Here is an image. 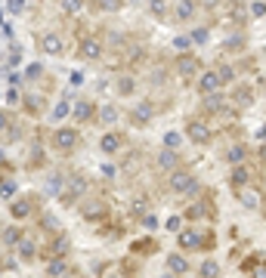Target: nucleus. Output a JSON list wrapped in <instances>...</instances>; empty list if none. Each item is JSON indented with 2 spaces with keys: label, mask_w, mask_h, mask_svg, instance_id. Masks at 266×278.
Listing matches in <instances>:
<instances>
[{
  "label": "nucleus",
  "mask_w": 266,
  "mask_h": 278,
  "mask_svg": "<svg viewBox=\"0 0 266 278\" xmlns=\"http://www.w3.org/2000/svg\"><path fill=\"white\" fill-rule=\"evenodd\" d=\"M41 50H44V53H50V56H59V53H62V37H59V34H53V31L41 34Z\"/></svg>",
  "instance_id": "obj_8"
},
{
  "label": "nucleus",
  "mask_w": 266,
  "mask_h": 278,
  "mask_svg": "<svg viewBox=\"0 0 266 278\" xmlns=\"http://www.w3.org/2000/svg\"><path fill=\"white\" fill-rule=\"evenodd\" d=\"M34 207H38V198H34V195H19V198H16L13 201V216L16 219H25L28 213H34Z\"/></svg>",
  "instance_id": "obj_4"
},
{
  "label": "nucleus",
  "mask_w": 266,
  "mask_h": 278,
  "mask_svg": "<svg viewBox=\"0 0 266 278\" xmlns=\"http://www.w3.org/2000/svg\"><path fill=\"white\" fill-rule=\"evenodd\" d=\"M13 121H10V115H4V111H0V130H7Z\"/></svg>",
  "instance_id": "obj_53"
},
{
  "label": "nucleus",
  "mask_w": 266,
  "mask_h": 278,
  "mask_svg": "<svg viewBox=\"0 0 266 278\" xmlns=\"http://www.w3.org/2000/svg\"><path fill=\"white\" fill-rule=\"evenodd\" d=\"M102 176H105V179H112V176H115V167H112V164H105V167H102Z\"/></svg>",
  "instance_id": "obj_52"
},
{
  "label": "nucleus",
  "mask_w": 266,
  "mask_h": 278,
  "mask_svg": "<svg viewBox=\"0 0 266 278\" xmlns=\"http://www.w3.org/2000/svg\"><path fill=\"white\" fill-rule=\"evenodd\" d=\"M251 99H254V96H251V90H247V87H241V90L235 93V102H238V105H247Z\"/></svg>",
  "instance_id": "obj_35"
},
{
  "label": "nucleus",
  "mask_w": 266,
  "mask_h": 278,
  "mask_svg": "<svg viewBox=\"0 0 266 278\" xmlns=\"http://www.w3.org/2000/svg\"><path fill=\"white\" fill-rule=\"evenodd\" d=\"M62 10H65V13H81V4H78V0H65Z\"/></svg>",
  "instance_id": "obj_44"
},
{
  "label": "nucleus",
  "mask_w": 266,
  "mask_h": 278,
  "mask_svg": "<svg viewBox=\"0 0 266 278\" xmlns=\"http://www.w3.org/2000/svg\"><path fill=\"white\" fill-rule=\"evenodd\" d=\"M167 229L180 235V232H183V219H180V216H170V219H167Z\"/></svg>",
  "instance_id": "obj_38"
},
{
  "label": "nucleus",
  "mask_w": 266,
  "mask_h": 278,
  "mask_svg": "<svg viewBox=\"0 0 266 278\" xmlns=\"http://www.w3.org/2000/svg\"><path fill=\"white\" fill-rule=\"evenodd\" d=\"M241 47H244V37H229L223 44V50H241Z\"/></svg>",
  "instance_id": "obj_37"
},
{
  "label": "nucleus",
  "mask_w": 266,
  "mask_h": 278,
  "mask_svg": "<svg viewBox=\"0 0 266 278\" xmlns=\"http://www.w3.org/2000/svg\"><path fill=\"white\" fill-rule=\"evenodd\" d=\"M99 118H102V124H115V121H118V108H115V105H105V108L99 111Z\"/></svg>",
  "instance_id": "obj_28"
},
{
  "label": "nucleus",
  "mask_w": 266,
  "mask_h": 278,
  "mask_svg": "<svg viewBox=\"0 0 266 278\" xmlns=\"http://www.w3.org/2000/svg\"><path fill=\"white\" fill-rule=\"evenodd\" d=\"M189 41H192V37L180 34V37H173V47H176V50H186V47H189Z\"/></svg>",
  "instance_id": "obj_43"
},
{
  "label": "nucleus",
  "mask_w": 266,
  "mask_h": 278,
  "mask_svg": "<svg viewBox=\"0 0 266 278\" xmlns=\"http://www.w3.org/2000/svg\"><path fill=\"white\" fill-rule=\"evenodd\" d=\"M41 74H44V65H38V62H34V65H28V68H25V78H28V81H38Z\"/></svg>",
  "instance_id": "obj_32"
},
{
  "label": "nucleus",
  "mask_w": 266,
  "mask_h": 278,
  "mask_svg": "<svg viewBox=\"0 0 266 278\" xmlns=\"http://www.w3.org/2000/svg\"><path fill=\"white\" fill-rule=\"evenodd\" d=\"M90 115H93V105L90 102H78L75 105V121H87Z\"/></svg>",
  "instance_id": "obj_26"
},
{
  "label": "nucleus",
  "mask_w": 266,
  "mask_h": 278,
  "mask_svg": "<svg viewBox=\"0 0 266 278\" xmlns=\"http://www.w3.org/2000/svg\"><path fill=\"white\" fill-rule=\"evenodd\" d=\"M78 53L84 56V59H99V56H102V44L96 41V37H84L81 47H78Z\"/></svg>",
  "instance_id": "obj_7"
},
{
  "label": "nucleus",
  "mask_w": 266,
  "mask_h": 278,
  "mask_svg": "<svg viewBox=\"0 0 266 278\" xmlns=\"http://www.w3.org/2000/svg\"><path fill=\"white\" fill-rule=\"evenodd\" d=\"M16 250H19V256H22V259H34V253H38V247H34V241H31V238H22Z\"/></svg>",
  "instance_id": "obj_20"
},
{
  "label": "nucleus",
  "mask_w": 266,
  "mask_h": 278,
  "mask_svg": "<svg viewBox=\"0 0 266 278\" xmlns=\"http://www.w3.org/2000/svg\"><path fill=\"white\" fill-rule=\"evenodd\" d=\"M22 238H25V235H22V229H19V226H10V229L4 232V244H7V247H19V241H22Z\"/></svg>",
  "instance_id": "obj_18"
},
{
  "label": "nucleus",
  "mask_w": 266,
  "mask_h": 278,
  "mask_svg": "<svg viewBox=\"0 0 266 278\" xmlns=\"http://www.w3.org/2000/svg\"><path fill=\"white\" fill-rule=\"evenodd\" d=\"M84 189H87V182H84L81 176H68L65 185H62V192H59V201H62V204H72Z\"/></svg>",
  "instance_id": "obj_2"
},
{
  "label": "nucleus",
  "mask_w": 266,
  "mask_h": 278,
  "mask_svg": "<svg viewBox=\"0 0 266 278\" xmlns=\"http://www.w3.org/2000/svg\"><path fill=\"white\" fill-rule=\"evenodd\" d=\"M195 10H198V7H195L192 0H186V4H176L173 19H176V22H186V19H192V16H195Z\"/></svg>",
  "instance_id": "obj_14"
},
{
  "label": "nucleus",
  "mask_w": 266,
  "mask_h": 278,
  "mask_svg": "<svg viewBox=\"0 0 266 278\" xmlns=\"http://www.w3.org/2000/svg\"><path fill=\"white\" fill-rule=\"evenodd\" d=\"M143 226H146V229H155V226H158V219H155V213H146V216H143Z\"/></svg>",
  "instance_id": "obj_46"
},
{
  "label": "nucleus",
  "mask_w": 266,
  "mask_h": 278,
  "mask_svg": "<svg viewBox=\"0 0 266 278\" xmlns=\"http://www.w3.org/2000/svg\"><path fill=\"white\" fill-rule=\"evenodd\" d=\"M220 108H223V96H217V93L204 96V111H220Z\"/></svg>",
  "instance_id": "obj_29"
},
{
  "label": "nucleus",
  "mask_w": 266,
  "mask_h": 278,
  "mask_svg": "<svg viewBox=\"0 0 266 278\" xmlns=\"http://www.w3.org/2000/svg\"><path fill=\"white\" fill-rule=\"evenodd\" d=\"M50 275H53V278H65V275H68V263H65L62 256H59V259H50Z\"/></svg>",
  "instance_id": "obj_22"
},
{
  "label": "nucleus",
  "mask_w": 266,
  "mask_h": 278,
  "mask_svg": "<svg viewBox=\"0 0 266 278\" xmlns=\"http://www.w3.org/2000/svg\"><path fill=\"white\" fill-rule=\"evenodd\" d=\"M176 241H180V247H183V250L201 247V229H183L180 235H176Z\"/></svg>",
  "instance_id": "obj_6"
},
{
  "label": "nucleus",
  "mask_w": 266,
  "mask_h": 278,
  "mask_svg": "<svg viewBox=\"0 0 266 278\" xmlns=\"http://www.w3.org/2000/svg\"><path fill=\"white\" fill-rule=\"evenodd\" d=\"M247 179H251V173H247L244 167H235V170H232V185H235V189H244Z\"/></svg>",
  "instance_id": "obj_24"
},
{
  "label": "nucleus",
  "mask_w": 266,
  "mask_h": 278,
  "mask_svg": "<svg viewBox=\"0 0 266 278\" xmlns=\"http://www.w3.org/2000/svg\"><path fill=\"white\" fill-rule=\"evenodd\" d=\"M25 102H31V105H28L31 111H41V102H44V99H41V96H28Z\"/></svg>",
  "instance_id": "obj_45"
},
{
  "label": "nucleus",
  "mask_w": 266,
  "mask_h": 278,
  "mask_svg": "<svg viewBox=\"0 0 266 278\" xmlns=\"http://www.w3.org/2000/svg\"><path fill=\"white\" fill-rule=\"evenodd\" d=\"M41 229L56 232V229H59V219H56V216H50V213H47V216H41Z\"/></svg>",
  "instance_id": "obj_31"
},
{
  "label": "nucleus",
  "mask_w": 266,
  "mask_h": 278,
  "mask_svg": "<svg viewBox=\"0 0 266 278\" xmlns=\"http://www.w3.org/2000/svg\"><path fill=\"white\" fill-rule=\"evenodd\" d=\"M167 269H170L173 275H183V272H189V263H186L183 256H176V253H170V256H167Z\"/></svg>",
  "instance_id": "obj_19"
},
{
  "label": "nucleus",
  "mask_w": 266,
  "mask_h": 278,
  "mask_svg": "<svg viewBox=\"0 0 266 278\" xmlns=\"http://www.w3.org/2000/svg\"><path fill=\"white\" fill-rule=\"evenodd\" d=\"M220 84H223V81H220V74H217V71H204V74H201V81H198V90L204 93V96H214V93L220 90Z\"/></svg>",
  "instance_id": "obj_5"
},
{
  "label": "nucleus",
  "mask_w": 266,
  "mask_h": 278,
  "mask_svg": "<svg viewBox=\"0 0 266 278\" xmlns=\"http://www.w3.org/2000/svg\"><path fill=\"white\" fill-rule=\"evenodd\" d=\"M16 192V182L13 179H0V198H10Z\"/></svg>",
  "instance_id": "obj_34"
},
{
  "label": "nucleus",
  "mask_w": 266,
  "mask_h": 278,
  "mask_svg": "<svg viewBox=\"0 0 266 278\" xmlns=\"http://www.w3.org/2000/svg\"><path fill=\"white\" fill-rule=\"evenodd\" d=\"M133 250L136 253H149V250H155V241H139V244H133Z\"/></svg>",
  "instance_id": "obj_39"
},
{
  "label": "nucleus",
  "mask_w": 266,
  "mask_h": 278,
  "mask_svg": "<svg viewBox=\"0 0 266 278\" xmlns=\"http://www.w3.org/2000/svg\"><path fill=\"white\" fill-rule=\"evenodd\" d=\"M22 10H25L22 0H10V13H22Z\"/></svg>",
  "instance_id": "obj_49"
},
{
  "label": "nucleus",
  "mask_w": 266,
  "mask_h": 278,
  "mask_svg": "<svg viewBox=\"0 0 266 278\" xmlns=\"http://www.w3.org/2000/svg\"><path fill=\"white\" fill-rule=\"evenodd\" d=\"M217 74H220V81L226 84V81H232V68H229V65H220L217 68Z\"/></svg>",
  "instance_id": "obj_41"
},
{
  "label": "nucleus",
  "mask_w": 266,
  "mask_h": 278,
  "mask_svg": "<svg viewBox=\"0 0 266 278\" xmlns=\"http://www.w3.org/2000/svg\"><path fill=\"white\" fill-rule=\"evenodd\" d=\"M81 213H84L87 219H96V216H102V213H105V201H102V198H93V201L81 204Z\"/></svg>",
  "instance_id": "obj_10"
},
{
  "label": "nucleus",
  "mask_w": 266,
  "mask_h": 278,
  "mask_svg": "<svg viewBox=\"0 0 266 278\" xmlns=\"http://www.w3.org/2000/svg\"><path fill=\"white\" fill-rule=\"evenodd\" d=\"M238 198H241L244 207H251V210L260 207V192H257V189H238Z\"/></svg>",
  "instance_id": "obj_13"
},
{
  "label": "nucleus",
  "mask_w": 266,
  "mask_h": 278,
  "mask_svg": "<svg viewBox=\"0 0 266 278\" xmlns=\"http://www.w3.org/2000/svg\"><path fill=\"white\" fill-rule=\"evenodd\" d=\"M118 90H121V93H130V90H133V81H130V78H124V81L118 84Z\"/></svg>",
  "instance_id": "obj_48"
},
{
  "label": "nucleus",
  "mask_w": 266,
  "mask_h": 278,
  "mask_svg": "<svg viewBox=\"0 0 266 278\" xmlns=\"http://www.w3.org/2000/svg\"><path fill=\"white\" fill-rule=\"evenodd\" d=\"M53 145H56L59 152H72V148L78 145V130H72V127H59L56 133H53Z\"/></svg>",
  "instance_id": "obj_1"
},
{
  "label": "nucleus",
  "mask_w": 266,
  "mask_h": 278,
  "mask_svg": "<svg viewBox=\"0 0 266 278\" xmlns=\"http://www.w3.org/2000/svg\"><path fill=\"white\" fill-rule=\"evenodd\" d=\"M65 250H68V235H56V241H50V259H59V256H65Z\"/></svg>",
  "instance_id": "obj_15"
},
{
  "label": "nucleus",
  "mask_w": 266,
  "mask_h": 278,
  "mask_svg": "<svg viewBox=\"0 0 266 278\" xmlns=\"http://www.w3.org/2000/svg\"><path fill=\"white\" fill-rule=\"evenodd\" d=\"M130 213H133V216H146V198H136V201L130 204Z\"/></svg>",
  "instance_id": "obj_33"
},
{
  "label": "nucleus",
  "mask_w": 266,
  "mask_h": 278,
  "mask_svg": "<svg viewBox=\"0 0 266 278\" xmlns=\"http://www.w3.org/2000/svg\"><path fill=\"white\" fill-rule=\"evenodd\" d=\"M251 278H266V259H260V263L251 266Z\"/></svg>",
  "instance_id": "obj_36"
},
{
  "label": "nucleus",
  "mask_w": 266,
  "mask_h": 278,
  "mask_svg": "<svg viewBox=\"0 0 266 278\" xmlns=\"http://www.w3.org/2000/svg\"><path fill=\"white\" fill-rule=\"evenodd\" d=\"M251 16H266V4H254L251 7Z\"/></svg>",
  "instance_id": "obj_50"
},
{
  "label": "nucleus",
  "mask_w": 266,
  "mask_h": 278,
  "mask_svg": "<svg viewBox=\"0 0 266 278\" xmlns=\"http://www.w3.org/2000/svg\"><path fill=\"white\" fill-rule=\"evenodd\" d=\"M62 185H65V176H62V173H53V176H47L44 189H47L50 195H59V192H62Z\"/></svg>",
  "instance_id": "obj_17"
},
{
  "label": "nucleus",
  "mask_w": 266,
  "mask_h": 278,
  "mask_svg": "<svg viewBox=\"0 0 266 278\" xmlns=\"http://www.w3.org/2000/svg\"><path fill=\"white\" fill-rule=\"evenodd\" d=\"M226 158H229V164L241 167V161L247 158V148H244V145H232V148H229V155H226Z\"/></svg>",
  "instance_id": "obj_21"
},
{
  "label": "nucleus",
  "mask_w": 266,
  "mask_h": 278,
  "mask_svg": "<svg viewBox=\"0 0 266 278\" xmlns=\"http://www.w3.org/2000/svg\"><path fill=\"white\" fill-rule=\"evenodd\" d=\"M121 4H118V0H105V4H102V10H118Z\"/></svg>",
  "instance_id": "obj_54"
},
{
  "label": "nucleus",
  "mask_w": 266,
  "mask_h": 278,
  "mask_svg": "<svg viewBox=\"0 0 266 278\" xmlns=\"http://www.w3.org/2000/svg\"><path fill=\"white\" fill-rule=\"evenodd\" d=\"M170 189L173 192H195V176L189 173V170H173L170 173Z\"/></svg>",
  "instance_id": "obj_3"
},
{
  "label": "nucleus",
  "mask_w": 266,
  "mask_h": 278,
  "mask_svg": "<svg viewBox=\"0 0 266 278\" xmlns=\"http://www.w3.org/2000/svg\"><path fill=\"white\" fill-rule=\"evenodd\" d=\"M164 145H167V152H173V148L180 145V136H176V133H167V136H164Z\"/></svg>",
  "instance_id": "obj_40"
},
{
  "label": "nucleus",
  "mask_w": 266,
  "mask_h": 278,
  "mask_svg": "<svg viewBox=\"0 0 266 278\" xmlns=\"http://www.w3.org/2000/svg\"><path fill=\"white\" fill-rule=\"evenodd\" d=\"M99 148H102L105 155H115L118 148H121V136H118V133H105V136L99 139Z\"/></svg>",
  "instance_id": "obj_12"
},
{
  "label": "nucleus",
  "mask_w": 266,
  "mask_h": 278,
  "mask_svg": "<svg viewBox=\"0 0 266 278\" xmlns=\"http://www.w3.org/2000/svg\"><path fill=\"white\" fill-rule=\"evenodd\" d=\"M149 118H152V105H146V102H143V105H136V111H133V121H136V124H146Z\"/></svg>",
  "instance_id": "obj_25"
},
{
  "label": "nucleus",
  "mask_w": 266,
  "mask_h": 278,
  "mask_svg": "<svg viewBox=\"0 0 266 278\" xmlns=\"http://www.w3.org/2000/svg\"><path fill=\"white\" fill-rule=\"evenodd\" d=\"M189 139H192V142H207V139H210L207 124H201V121H189Z\"/></svg>",
  "instance_id": "obj_9"
},
{
  "label": "nucleus",
  "mask_w": 266,
  "mask_h": 278,
  "mask_svg": "<svg viewBox=\"0 0 266 278\" xmlns=\"http://www.w3.org/2000/svg\"><path fill=\"white\" fill-rule=\"evenodd\" d=\"M68 111H72V105H68V102H59L56 108H53V121H62V118H68Z\"/></svg>",
  "instance_id": "obj_30"
},
{
  "label": "nucleus",
  "mask_w": 266,
  "mask_h": 278,
  "mask_svg": "<svg viewBox=\"0 0 266 278\" xmlns=\"http://www.w3.org/2000/svg\"><path fill=\"white\" fill-rule=\"evenodd\" d=\"M192 41H195V44H204V41H207V31H204V28H195V31H192Z\"/></svg>",
  "instance_id": "obj_42"
},
{
  "label": "nucleus",
  "mask_w": 266,
  "mask_h": 278,
  "mask_svg": "<svg viewBox=\"0 0 266 278\" xmlns=\"http://www.w3.org/2000/svg\"><path fill=\"white\" fill-rule=\"evenodd\" d=\"M158 167H164V170H176V152H161V155H158Z\"/></svg>",
  "instance_id": "obj_23"
},
{
  "label": "nucleus",
  "mask_w": 266,
  "mask_h": 278,
  "mask_svg": "<svg viewBox=\"0 0 266 278\" xmlns=\"http://www.w3.org/2000/svg\"><path fill=\"white\" fill-rule=\"evenodd\" d=\"M189 216H192V219H198V216L210 219V216H214V204H210V201H204V204H192V207H189Z\"/></svg>",
  "instance_id": "obj_16"
},
{
  "label": "nucleus",
  "mask_w": 266,
  "mask_h": 278,
  "mask_svg": "<svg viewBox=\"0 0 266 278\" xmlns=\"http://www.w3.org/2000/svg\"><path fill=\"white\" fill-rule=\"evenodd\" d=\"M68 78H72V84H75V87H78V84H84V74H81V71H72Z\"/></svg>",
  "instance_id": "obj_51"
},
{
  "label": "nucleus",
  "mask_w": 266,
  "mask_h": 278,
  "mask_svg": "<svg viewBox=\"0 0 266 278\" xmlns=\"http://www.w3.org/2000/svg\"><path fill=\"white\" fill-rule=\"evenodd\" d=\"M115 278H118V275H115Z\"/></svg>",
  "instance_id": "obj_55"
},
{
  "label": "nucleus",
  "mask_w": 266,
  "mask_h": 278,
  "mask_svg": "<svg viewBox=\"0 0 266 278\" xmlns=\"http://www.w3.org/2000/svg\"><path fill=\"white\" fill-rule=\"evenodd\" d=\"M152 13H155V16H164V13H167V7L161 4V0H155V4H152Z\"/></svg>",
  "instance_id": "obj_47"
},
{
  "label": "nucleus",
  "mask_w": 266,
  "mask_h": 278,
  "mask_svg": "<svg viewBox=\"0 0 266 278\" xmlns=\"http://www.w3.org/2000/svg\"><path fill=\"white\" fill-rule=\"evenodd\" d=\"M176 71H180L183 78H192V74L198 71V59H195V56H180V59H176Z\"/></svg>",
  "instance_id": "obj_11"
},
{
  "label": "nucleus",
  "mask_w": 266,
  "mask_h": 278,
  "mask_svg": "<svg viewBox=\"0 0 266 278\" xmlns=\"http://www.w3.org/2000/svg\"><path fill=\"white\" fill-rule=\"evenodd\" d=\"M220 275V266L214 263V259H204L201 263V278H217Z\"/></svg>",
  "instance_id": "obj_27"
}]
</instances>
